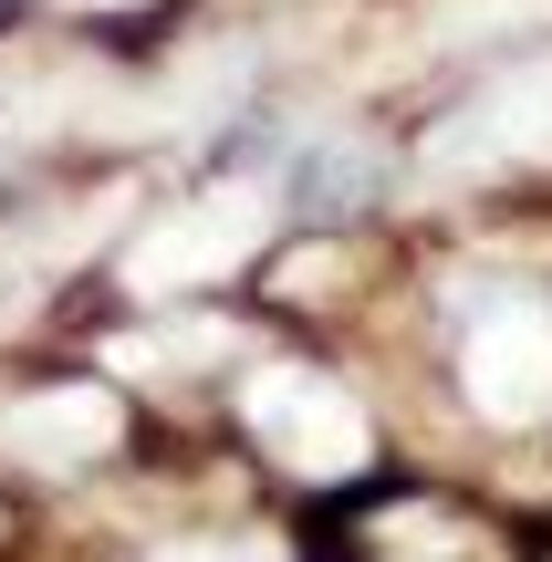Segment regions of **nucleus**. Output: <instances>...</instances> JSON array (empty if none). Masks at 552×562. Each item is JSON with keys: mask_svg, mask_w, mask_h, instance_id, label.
<instances>
[{"mask_svg": "<svg viewBox=\"0 0 552 562\" xmlns=\"http://www.w3.org/2000/svg\"><path fill=\"white\" fill-rule=\"evenodd\" d=\"M240 417H250V438H261L282 469H303V480H324V490L375 459L365 406H354L334 375H303V364H261V375L240 385Z\"/></svg>", "mask_w": 552, "mask_h": 562, "instance_id": "obj_1", "label": "nucleus"}, {"mask_svg": "<svg viewBox=\"0 0 552 562\" xmlns=\"http://www.w3.org/2000/svg\"><path fill=\"white\" fill-rule=\"evenodd\" d=\"M261 220H271L261 188H219V199H188V209H167V220H146L136 240H125V292L136 302H178V292L229 281L261 250Z\"/></svg>", "mask_w": 552, "mask_h": 562, "instance_id": "obj_2", "label": "nucleus"}, {"mask_svg": "<svg viewBox=\"0 0 552 562\" xmlns=\"http://www.w3.org/2000/svg\"><path fill=\"white\" fill-rule=\"evenodd\" d=\"M532 157H552V53L500 63L428 136V167H532Z\"/></svg>", "mask_w": 552, "mask_h": 562, "instance_id": "obj_3", "label": "nucleus"}, {"mask_svg": "<svg viewBox=\"0 0 552 562\" xmlns=\"http://www.w3.org/2000/svg\"><path fill=\"white\" fill-rule=\"evenodd\" d=\"M459 375H470V406H480L491 427H532V417H552V313H542L532 292L491 302V313L470 323Z\"/></svg>", "mask_w": 552, "mask_h": 562, "instance_id": "obj_4", "label": "nucleus"}, {"mask_svg": "<svg viewBox=\"0 0 552 562\" xmlns=\"http://www.w3.org/2000/svg\"><path fill=\"white\" fill-rule=\"evenodd\" d=\"M125 438V406L104 385H42V396L0 406V459L11 469H83Z\"/></svg>", "mask_w": 552, "mask_h": 562, "instance_id": "obj_5", "label": "nucleus"}, {"mask_svg": "<svg viewBox=\"0 0 552 562\" xmlns=\"http://www.w3.org/2000/svg\"><path fill=\"white\" fill-rule=\"evenodd\" d=\"M229 323H188V334H125L115 344V375H188V364H229Z\"/></svg>", "mask_w": 552, "mask_h": 562, "instance_id": "obj_6", "label": "nucleus"}, {"mask_svg": "<svg viewBox=\"0 0 552 562\" xmlns=\"http://www.w3.org/2000/svg\"><path fill=\"white\" fill-rule=\"evenodd\" d=\"M552 11V0H438L428 11V42H459V32H511V21Z\"/></svg>", "mask_w": 552, "mask_h": 562, "instance_id": "obj_7", "label": "nucleus"}, {"mask_svg": "<svg viewBox=\"0 0 552 562\" xmlns=\"http://www.w3.org/2000/svg\"><path fill=\"white\" fill-rule=\"evenodd\" d=\"M146 562H292L271 531H240V542H167V552H146Z\"/></svg>", "mask_w": 552, "mask_h": 562, "instance_id": "obj_8", "label": "nucleus"}, {"mask_svg": "<svg viewBox=\"0 0 552 562\" xmlns=\"http://www.w3.org/2000/svg\"><path fill=\"white\" fill-rule=\"evenodd\" d=\"M354 281V250H292L282 261V292H345Z\"/></svg>", "mask_w": 552, "mask_h": 562, "instance_id": "obj_9", "label": "nucleus"}, {"mask_svg": "<svg viewBox=\"0 0 552 562\" xmlns=\"http://www.w3.org/2000/svg\"><path fill=\"white\" fill-rule=\"evenodd\" d=\"M21 302H32V271H21L11 250H0V323H21Z\"/></svg>", "mask_w": 552, "mask_h": 562, "instance_id": "obj_10", "label": "nucleus"}, {"mask_svg": "<svg viewBox=\"0 0 552 562\" xmlns=\"http://www.w3.org/2000/svg\"><path fill=\"white\" fill-rule=\"evenodd\" d=\"M63 11H136V0H63Z\"/></svg>", "mask_w": 552, "mask_h": 562, "instance_id": "obj_11", "label": "nucleus"}]
</instances>
